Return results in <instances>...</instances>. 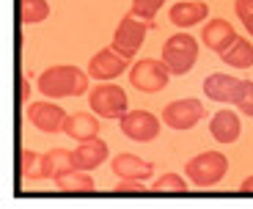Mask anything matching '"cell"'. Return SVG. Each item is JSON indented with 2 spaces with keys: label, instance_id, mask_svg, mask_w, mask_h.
Masks as SVG:
<instances>
[{
  "label": "cell",
  "instance_id": "obj_28",
  "mask_svg": "<svg viewBox=\"0 0 253 209\" xmlns=\"http://www.w3.org/2000/svg\"><path fill=\"white\" fill-rule=\"evenodd\" d=\"M19 102L31 105V94H28V80H19Z\"/></svg>",
  "mask_w": 253,
  "mask_h": 209
},
{
  "label": "cell",
  "instance_id": "obj_17",
  "mask_svg": "<svg viewBox=\"0 0 253 209\" xmlns=\"http://www.w3.org/2000/svg\"><path fill=\"white\" fill-rule=\"evenodd\" d=\"M99 119H96V113H83V110H77V113H69L66 116V124H63V135L72 140H91V138H99Z\"/></svg>",
  "mask_w": 253,
  "mask_h": 209
},
{
  "label": "cell",
  "instance_id": "obj_18",
  "mask_svg": "<svg viewBox=\"0 0 253 209\" xmlns=\"http://www.w3.org/2000/svg\"><path fill=\"white\" fill-rule=\"evenodd\" d=\"M52 182H55V187L61 193H75V196H88V193L96 190L91 173L88 171H77V168L69 171V173H63V176H58V179H52Z\"/></svg>",
  "mask_w": 253,
  "mask_h": 209
},
{
  "label": "cell",
  "instance_id": "obj_22",
  "mask_svg": "<svg viewBox=\"0 0 253 209\" xmlns=\"http://www.w3.org/2000/svg\"><path fill=\"white\" fill-rule=\"evenodd\" d=\"M19 173H22V179H25V182L44 179V154L25 149V152L19 154Z\"/></svg>",
  "mask_w": 253,
  "mask_h": 209
},
{
  "label": "cell",
  "instance_id": "obj_23",
  "mask_svg": "<svg viewBox=\"0 0 253 209\" xmlns=\"http://www.w3.org/2000/svg\"><path fill=\"white\" fill-rule=\"evenodd\" d=\"M165 6V0H132V6H129V11L138 14L140 19H146V22H152V25H157V11Z\"/></svg>",
  "mask_w": 253,
  "mask_h": 209
},
{
  "label": "cell",
  "instance_id": "obj_2",
  "mask_svg": "<svg viewBox=\"0 0 253 209\" xmlns=\"http://www.w3.org/2000/svg\"><path fill=\"white\" fill-rule=\"evenodd\" d=\"M184 173L196 187L209 190V187L220 184L223 176L228 173V157L220 152H201L184 163Z\"/></svg>",
  "mask_w": 253,
  "mask_h": 209
},
{
  "label": "cell",
  "instance_id": "obj_13",
  "mask_svg": "<svg viewBox=\"0 0 253 209\" xmlns=\"http://www.w3.org/2000/svg\"><path fill=\"white\" fill-rule=\"evenodd\" d=\"M242 80L234 75H226V72H212L204 80V94L215 102H223V105H234L237 94H240Z\"/></svg>",
  "mask_w": 253,
  "mask_h": 209
},
{
  "label": "cell",
  "instance_id": "obj_3",
  "mask_svg": "<svg viewBox=\"0 0 253 209\" xmlns=\"http://www.w3.org/2000/svg\"><path fill=\"white\" fill-rule=\"evenodd\" d=\"M165 66L171 69V75H187L198 61V39L190 36L187 31L173 33L168 42L163 44V55Z\"/></svg>",
  "mask_w": 253,
  "mask_h": 209
},
{
  "label": "cell",
  "instance_id": "obj_11",
  "mask_svg": "<svg viewBox=\"0 0 253 209\" xmlns=\"http://www.w3.org/2000/svg\"><path fill=\"white\" fill-rule=\"evenodd\" d=\"M237 39H240V36H237V28L231 25L228 19H220V17L207 19L204 28H201V42L207 44V50H215L217 55L226 52Z\"/></svg>",
  "mask_w": 253,
  "mask_h": 209
},
{
  "label": "cell",
  "instance_id": "obj_26",
  "mask_svg": "<svg viewBox=\"0 0 253 209\" xmlns=\"http://www.w3.org/2000/svg\"><path fill=\"white\" fill-rule=\"evenodd\" d=\"M234 11H237V19L242 22V28L253 39V0H234Z\"/></svg>",
  "mask_w": 253,
  "mask_h": 209
},
{
  "label": "cell",
  "instance_id": "obj_15",
  "mask_svg": "<svg viewBox=\"0 0 253 209\" xmlns=\"http://www.w3.org/2000/svg\"><path fill=\"white\" fill-rule=\"evenodd\" d=\"M209 132H212V138H215L217 143L231 146V143H237L240 135H242V121L231 108L217 110V113L209 119Z\"/></svg>",
  "mask_w": 253,
  "mask_h": 209
},
{
  "label": "cell",
  "instance_id": "obj_5",
  "mask_svg": "<svg viewBox=\"0 0 253 209\" xmlns=\"http://www.w3.org/2000/svg\"><path fill=\"white\" fill-rule=\"evenodd\" d=\"M88 105L91 113H96L99 119H121L129 110V96L121 85L110 83H99L88 91Z\"/></svg>",
  "mask_w": 253,
  "mask_h": 209
},
{
  "label": "cell",
  "instance_id": "obj_1",
  "mask_svg": "<svg viewBox=\"0 0 253 209\" xmlns=\"http://www.w3.org/2000/svg\"><path fill=\"white\" fill-rule=\"evenodd\" d=\"M88 69L83 72L77 66L69 64H58L50 66L39 75L36 85H39V94H44L47 99H66V96H83L88 94Z\"/></svg>",
  "mask_w": 253,
  "mask_h": 209
},
{
  "label": "cell",
  "instance_id": "obj_29",
  "mask_svg": "<svg viewBox=\"0 0 253 209\" xmlns=\"http://www.w3.org/2000/svg\"><path fill=\"white\" fill-rule=\"evenodd\" d=\"M240 190H242V193H251V196H253V176H248L245 182L240 184Z\"/></svg>",
  "mask_w": 253,
  "mask_h": 209
},
{
  "label": "cell",
  "instance_id": "obj_16",
  "mask_svg": "<svg viewBox=\"0 0 253 209\" xmlns=\"http://www.w3.org/2000/svg\"><path fill=\"white\" fill-rule=\"evenodd\" d=\"M72 154H75V168L77 171H94V168H99V165L108 160L110 149L102 138H91V140H80Z\"/></svg>",
  "mask_w": 253,
  "mask_h": 209
},
{
  "label": "cell",
  "instance_id": "obj_24",
  "mask_svg": "<svg viewBox=\"0 0 253 209\" xmlns=\"http://www.w3.org/2000/svg\"><path fill=\"white\" fill-rule=\"evenodd\" d=\"M187 187L190 184L184 182V176H179V173H163V176L152 184L154 193H187Z\"/></svg>",
  "mask_w": 253,
  "mask_h": 209
},
{
  "label": "cell",
  "instance_id": "obj_20",
  "mask_svg": "<svg viewBox=\"0 0 253 209\" xmlns=\"http://www.w3.org/2000/svg\"><path fill=\"white\" fill-rule=\"evenodd\" d=\"M75 171V154L69 149H50L44 154V179H58Z\"/></svg>",
  "mask_w": 253,
  "mask_h": 209
},
{
  "label": "cell",
  "instance_id": "obj_21",
  "mask_svg": "<svg viewBox=\"0 0 253 209\" xmlns=\"http://www.w3.org/2000/svg\"><path fill=\"white\" fill-rule=\"evenodd\" d=\"M50 17L47 0H19V22L22 25H39Z\"/></svg>",
  "mask_w": 253,
  "mask_h": 209
},
{
  "label": "cell",
  "instance_id": "obj_4",
  "mask_svg": "<svg viewBox=\"0 0 253 209\" xmlns=\"http://www.w3.org/2000/svg\"><path fill=\"white\" fill-rule=\"evenodd\" d=\"M126 75L132 88L140 94H160L168 88V80H171V69L165 66L163 58H140L138 64L129 66Z\"/></svg>",
  "mask_w": 253,
  "mask_h": 209
},
{
  "label": "cell",
  "instance_id": "obj_10",
  "mask_svg": "<svg viewBox=\"0 0 253 209\" xmlns=\"http://www.w3.org/2000/svg\"><path fill=\"white\" fill-rule=\"evenodd\" d=\"M124 72H129V58H124L113 44L99 50L88 61V75L94 77V80H102V83L116 80V77L124 75Z\"/></svg>",
  "mask_w": 253,
  "mask_h": 209
},
{
  "label": "cell",
  "instance_id": "obj_25",
  "mask_svg": "<svg viewBox=\"0 0 253 209\" xmlns=\"http://www.w3.org/2000/svg\"><path fill=\"white\" fill-rule=\"evenodd\" d=\"M234 108L240 110L242 116H253V83H251V80H242Z\"/></svg>",
  "mask_w": 253,
  "mask_h": 209
},
{
  "label": "cell",
  "instance_id": "obj_19",
  "mask_svg": "<svg viewBox=\"0 0 253 209\" xmlns=\"http://www.w3.org/2000/svg\"><path fill=\"white\" fill-rule=\"evenodd\" d=\"M220 61L231 69H251L253 66V44L251 39H237L226 52H220Z\"/></svg>",
  "mask_w": 253,
  "mask_h": 209
},
{
  "label": "cell",
  "instance_id": "obj_6",
  "mask_svg": "<svg viewBox=\"0 0 253 209\" xmlns=\"http://www.w3.org/2000/svg\"><path fill=\"white\" fill-rule=\"evenodd\" d=\"M152 28H154L152 22H146V19H140L138 14L126 11L124 17H121L119 28L113 31V47L124 58H129V61H132V58L138 55V50L143 47L146 33L152 31Z\"/></svg>",
  "mask_w": 253,
  "mask_h": 209
},
{
  "label": "cell",
  "instance_id": "obj_27",
  "mask_svg": "<svg viewBox=\"0 0 253 209\" xmlns=\"http://www.w3.org/2000/svg\"><path fill=\"white\" fill-rule=\"evenodd\" d=\"M116 193H119V196H143L146 184L138 182V179H121V182L116 184Z\"/></svg>",
  "mask_w": 253,
  "mask_h": 209
},
{
  "label": "cell",
  "instance_id": "obj_12",
  "mask_svg": "<svg viewBox=\"0 0 253 209\" xmlns=\"http://www.w3.org/2000/svg\"><path fill=\"white\" fill-rule=\"evenodd\" d=\"M110 171L116 179H138V182H149L154 173V165L149 160L138 157V154L129 152H119L110 160Z\"/></svg>",
  "mask_w": 253,
  "mask_h": 209
},
{
  "label": "cell",
  "instance_id": "obj_7",
  "mask_svg": "<svg viewBox=\"0 0 253 209\" xmlns=\"http://www.w3.org/2000/svg\"><path fill=\"white\" fill-rule=\"evenodd\" d=\"M207 110H204V102L201 99H193V96H184V99H176L171 105L163 108V124L171 129H193L196 124H201Z\"/></svg>",
  "mask_w": 253,
  "mask_h": 209
},
{
  "label": "cell",
  "instance_id": "obj_9",
  "mask_svg": "<svg viewBox=\"0 0 253 209\" xmlns=\"http://www.w3.org/2000/svg\"><path fill=\"white\" fill-rule=\"evenodd\" d=\"M66 110L61 105H55L52 99H39V102H31L28 105V121L39 132H47V135H55V132H63V124H66Z\"/></svg>",
  "mask_w": 253,
  "mask_h": 209
},
{
  "label": "cell",
  "instance_id": "obj_14",
  "mask_svg": "<svg viewBox=\"0 0 253 209\" xmlns=\"http://www.w3.org/2000/svg\"><path fill=\"white\" fill-rule=\"evenodd\" d=\"M168 19L171 25L176 28H196V25H204L209 19V6L204 0H182V3H173L168 8Z\"/></svg>",
  "mask_w": 253,
  "mask_h": 209
},
{
  "label": "cell",
  "instance_id": "obj_8",
  "mask_svg": "<svg viewBox=\"0 0 253 209\" xmlns=\"http://www.w3.org/2000/svg\"><path fill=\"white\" fill-rule=\"evenodd\" d=\"M121 124V132L126 135L129 140H135V143H152L154 138L160 135V119L152 113V110H126L124 116L119 119Z\"/></svg>",
  "mask_w": 253,
  "mask_h": 209
}]
</instances>
